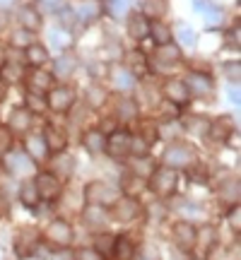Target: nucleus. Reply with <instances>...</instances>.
I'll return each instance as SVG.
<instances>
[{
	"instance_id": "1",
	"label": "nucleus",
	"mask_w": 241,
	"mask_h": 260,
	"mask_svg": "<svg viewBox=\"0 0 241 260\" xmlns=\"http://www.w3.org/2000/svg\"><path fill=\"white\" fill-rule=\"evenodd\" d=\"M149 188L157 195L174 193V188H176V174L169 171V169H157V171L149 176Z\"/></svg>"
},
{
	"instance_id": "2",
	"label": "nucleus",
	"mask_w": 241,
	"mask_h": 260,
	"mask_svg": "<svg viewBox=\"0 0 241 260\" xmlns=\"http://www.w3.org/2000/svg\"><path fill=\"white\" fill-rule=\"evenodd\" d=\"M164 159H167V167L181 169V167H188V164L193 161V159H195V152L188 147V145H171V147L167 149Z\"/></svg>"
},
{
	"instance_id": "3",
	"label": "nucleus",
	"mask_w": 241,
	"mask_h": 260,
	"mask_svg": "<svg viewBox=\"0 0 241 260\" xmlns=\"http://www.w3.org/2000/svg\"><path fill=\"white\" fill-rule=\"evenodd\" d=\"M75 102V92L70 87H51L48 89V106L53 111H65Z\"/></svg>"
},
{
	"instance_id": "4",
	"label": "nucleus",
	"mask_w": 241,
	"mask_h": 260,
	"mask_svg": "<svg viewBox=\"0 0 241 260\" xmlns=\"http://www.w3.org/2000/svg\"><path fill=\"white\" fill-rule=\"evenodd\" d=\"M87 195H89V200L94 205H113L118 200V193L109 183H92L87 188Z\"/></svg>"
},
{
	"instance_id": "5",
	"label": "nucleus",
	"mask_w": 241,
	"mask_h": 260,
	"mask_svg": "<svg viewBox=\"0 0 241 260\" xmlns=\"http://www.w3.org/2000/svg\"><path fill=\"white\" fill-rule=\"evenodd\" d=\"M186 89L188 94H195V96H205V94L213 92V80L205 73H191L186 77Z\"/></svg>"
},
{
	"instance_id": "6",
	"label": "nucleus",
	"mask_w": 241,
	"mask_h": 260,
	"mask_svg": "<svg viewBox=\"0 0 241 260\" xmlns=\"http://www.w3.org/2000/svg\"><path fill=\"white\" fill-rule=\"evenodd\" d=\"M140 214V205L135 203V198H120L113 203V217L120 219V222H128V219H135Z\"/></svg>"
},
{
	"instance_id": "7",
	"label": "nucleus",
	"mask_w": 241,
	"mask_h": 260,
	"mask_svg": "<svg viewBox=\"0 0 241 260\" xmlns=\"http://www.w3.org/2000/svg\"><path fill=\"white\" fill-rule=\"evenodd\" d=\"M48 239L58 246H68V243L73 241V226L63 219H56V222L48 226Z\"/></svg>"
},
{
	"instance_id": "8",
	"label": "nucleus",
	"mask_w": 241,
	"mask_h": 260,
	"mask_svg": "<svg viewBox=\"0 0 241 260\" xmlns=\"http://www.w3.org/2000/svg\"><path fill=\"white\" fill-rule=\"evenodd\" d=\"M8 167H10V171H12V174L29 176V174L34 171V159L27 157V154H22V152H15V154H10Z\"/></svg>"
},
{
	"instance_id": "9",
	"label": "nucleus",
	"mask_w": 241,
	"mask_h": 260,
	"mask_svg": "<svg viewBox=\"0 0 241 260\" xmlns=\"http://www.w3.org/2000/svg\"><path fill=\"white\" fill-rule=\"evenodd\" d=\"M34 186H37V193L44 200H53V195L58 193V176H53V174H39Z\"/></svg>"
},
{
	"instance_id": "10",
	"label": "nucleus",
	"mask_w": 241,
	"mask_h": 260,
	"mask_svg": "<svg viewBox=\"0 0 241 260\" xmlns=\"http://www.w3.org/2000/svg\"><path fill=\"white\" fill-rule=\"evenodd\" d=\"M104 147L111 152V157H126V154H130V135H126V133H113Z\"/></svg>"
},
{
	"instance_id": "11",
	"label": "nucleus",
	"mask_w": 241,
	"mask_h": 260,
	"mask_svg": "<svg viewBox=\"0 0 241 260\" xmlns=\"http://www.w3.org/2000/svg\"><path fill=\"white\" fill-rule=\"evenodd\" d=\"M174 241H176L181 248H191L195 243V229L188 222L174 224Z\"/></svg>"
},
{
	"instance_id": "12",
	"label": "nucleus",
	"mask_w": 241,
	"mask_h": 260,
	"mask_svg": "<svg viewBox=\"0 0 241 260\" xmlns=\"http://www.w3.org/2000/svg\"><path fill=\"white\" fill-rule=\"evenodd\" d=\"M164 94L169 96V102H174V104L188 102V89H186L184 80H169V82L164 84Z\"/></svg>"
},
{
	"instance_id": "13",
	"label": "nucleus",
	"mask_w": 241,
	"mask_h": 260,
	"mask_svg": "<svg viewBox=\"0 0 241 260\" xmlns=\"http://www.w3.org/2000/svg\"><path fill=\"white\" fill-rule=\"evenodd\" d=\"M37 246V234H34V229H29V226H24V229H19V236H17V243H15V248H17V253L24 258L32 248Z\"/></svg>"
},
{
	"instance_id": "14",
	"label": "nucleus",
	"mask_w": 241,
	"mask_h": 260,
	"mask_svg": "<svg viewBox=\"0 0 241 260\" xmlns=\"http://www.w3.org/2000/svg\"><path fill=\"white\" fill-rule=\"evenodd\" d=\"M128 31H130V37L145 39L149 34V22H147V17H145V15H130Z\"/></svg>"
},
{
	"instance_id": "15",
	"label": "nucleus",
	"mask_w": 241,
	"mask_h": 260,
	"mask_svg": "<svg viewBox=\"0 0 241 260\" xmlns=\"http://www.w3.org/2000/svg\"><path fill=\"white\" fill-rule=\"evenodd\" d=\"M19 24L27 29V31H32V29H39L41 17H39V12L32 5H24V8L19 10Z\"/></svg>"
},
{
	"instance_id": "16",
	"label": "nucleus",
	"mask_w": 241,
	"mask_h": 260,
	"mask_svg": "<svg viewBox=\"0 0 241 260\" xmlns=\"http://www.w3.org/2000/svg\"><path fill=\"white\" fill-rule=\"evenodd\" d=\"M48 41H51L58 51H63V48H68L70 44H73V34H70L68 29H63V27H56V29H51V31H48Z\"/></svg>"
},
{
	"instance_id": "17",
	"label": "nucleus",
	"mask_w": 241,
	"mask_h": 260,
	"mask_svg": "<svg viewBox=\"0 0 241 260\" xmlns=\"http://www.w3.org/2000/svg\"><path fill=\"white\" fill-rule=\"evenodd\" d=\"M51 82H53V75L44 73V70H34L32 77H29V84L34 87V92H48V89H51Z\"/></svg>"
},
{
	"instance_id": "18",
	"label": "nucleus",
	"mask_w": 241,
	"mask_h": 260,
	"mask_svg": "<svg viewBox=\"0 0 241 260\" xmlns=\"http://www.w3.org/2000/svg\"><path fill=\"white\" fill-rule=\"evenodd\" d=\"M27 60L32 65H37V68H41L44 63H48V51L44 46H39V44H29L27 46Z\"/></svg>"
},
{
	"instance_id": "19",
	"label": "nucleus",
	"mask_w": 241,
	"mask_h": 260,
	"mask_svg": "<svg viewBox=\"0 0 241 260\" xmlns=\"http://www.w3.org/2000/svg\"><path fill=\"white\" fill-rule=\"evenodd\" d=\"M149 37H152V41L157 46H164V44H169V39H171V31H169L167 24L155 22V24H149Z\"/></svg>"
},
{
	"instance_id": "20",
	"label": "nucleus",
	"mask_w": 241,
	"mask_h": 260,
	"mask_svg": "<svg viewBox=\"0 0 241 260\" xmlns=\"http://www.w3.org/2000/svg\"><path fill=\"white\" fill-rule=\"evenodd\" d=\"M113 253L118 260H130L133 258V243H130L128 236H118L116 243H113Z\"/></svg>"
},
{
	"instance_id": "21",
	"label": "nucleus",
	"mask_w": 241,
	"mask_h": 260,
	"mask_svg": "<svg viewBox=\"0 0 241 260\" xmlns=\"http://www.w3.org/2000/svg\"><path fill=\"white\" fill-rule=\"evenodd\" d=\"M19 198H22V203L27 205V207H34L39 200V193H37V186H34V181H24L22 188H19Z\"/></svg>"
},
{
	"instance_id": "22",
	"label": "nucleus",
	"mask_w": 241,
	"mask_h": 260,
	"mask_svg": "<svg viewBox=\"0 0 241 260\" xmlns=\"http://www.w3.org/2000/svg\"><path fill=\"white\" fill-rule=\"evenodd\" d=\"M10 128L12 130H27L29 123H32V116H29V111H24V109H15L12 111V116H10Z\"/></svg>"
},
{
	"instance_id": "23",
	"label": "nucleus",
	"mask_w": 241,
	"mask_h": 260,
	"mask_svg": "<svg viewBox=\"0 0 241 260\" xmlns=\"http://www.w3.org/2000/svg\"><path fill=\"white\" fill-rule=\"evenodd\" d=\"M104 145H106V142H104V135L99 133V130H92V133H87V135H84V147L89 149L92 154L102 152Z\"/></svg>"
},
{
	"instance_id": "24",
	"label": "nucleus",
	"mask_w": 241,
	"mask_h": 260,
	"mask_svg": "<svg viewBox=\"0 0 241 260\" xmlns=\"http://www.w3.org/2000/svg\"><path fill=\"white\" fill-rule=\"evenodd\" d=\"M27 149H29V157H34V159L46 157V142H44V138H29Z\"/></svg>"
},
{
	"instance_id": "25",
	"label": "nucleus",
	"mask_w": 241,
	"mask_h": 260,
	"mask_svg": "<svg viewBox=\"0 0 241 260\" xmlns=\"http://www.w3.org/2000/svg\"><path fill=\"white\" fill-rule=\"evenodd\" d=\"M227 121H229V118H217V123H213V125L207 128V133L217 140H224L227 135H229V123Z\"/></svg>"
},
{
	"instance_id": "26",
	"label": "nucleus",
	"mask_w": 241,
	"mask_h": 260,
	"mask_svg": "<svg viewBox=\"0 0 241 260\" xmlns=\"http://www.w3.org/2000/svg\"><path fill=\"white\" fill-rule=\"evenodd\" d=\"M178 56H181V51H178L176 46H169V44H164V46H159L157 60H169V65H176Z\"/></svg>"
},
{
	"instance_id": "27",
	"label": "nucleus",
	"mask_w": 241,
	"mask_h": 260,
	"mask_svg": "<svg viewBox=\"0 0 241 260\" xmlns=\"http://www.w3.org/2000/svg\"><path fill=\"white\" fill-rule=\"evenodd\" d=\"M75 70V60H70V58H58L56 65H53V73L58 75V77H68V75H73Z\"/></svg>"
},
{
	"instance_id": "28",
	"label": "nucleus",
	"mask_w": 241,
	"mask_h": 260,
	"mask_svg": "<svg viewBox=\"0 0 241 260\" xmlns=\"http://www.w3.org/2000/svg\"><path fill=\"white\" fill-rule=\"evenodd\" d=\"M186 128H188V133H193V135H207V128H210V123L205 121V118H188V123H186Z\"/></svg>"
},
{
	"instance_id": "29",
	"label": "nucleus",
	"mask_w": 241,
	"mask_h": 260,
	"mask_svg": "<svg viewBox=\"0 0 241 260\" xmlns=\"http://www.w3.org/2000/svg\"><path fill=\"white\" fill-rule=\"evenodd\" d=\"M113 82H116L118 89H130L133 87V75H130V70H116L113 73Z\"/></svg>"
},
{
	"instance_id": "30",
	"label": "nucleus",
	"mask_w": 241,
	"mask_h": 260,
	"mask_svg": "<svg viewBox=\"0 0 241 260\" xmlns=\"http://www.w3.org/2000/svg\"><path fill=\"white\" fill-rule=\"evenodd\" d=\"M176 37H178V41L184 44V46H195V41H198V37H195V31L191 27H178L176 29Z\"/></svg>"
},
{
	"instance_id": "31",
	"label": "nucleus",
	"mask_w": 241,
	"mask_h": 260,
	"mask_svg": "<svg viewBox=\"0 0 241 260\" xmlns=\"http://www.w3.org/2000/svg\"><path fill=\"white\" fill-rule=\"evenodd\" d=\"M73 167H75L73 159H68V157L56 159V167H53V176H68V174L73 171Z\"/></svg>"
},
{
	"instance_id": "32",
	"label": "nucleus",
	"mask_w": 241,
	"mask_h": 260,
	"mask_svg": "<svg viewBox=\"0 0 241 260\" xmlns=\"http://www.w3.org/2000/svg\"><path fill=\"white\" fill-rule=\"evenodd\" d=\"M118 116L123 118V121H130V118H135L138 116V106L133 102H128V99H123L118 106Z\"/></svg>"
},
{
	"instance_id": "33",
	"label": "nucleus",
	"mask_w": 241,
	"mask_h": 260,
	"mask_svg": "<svg viewBox=\"0 0 241 260\" xmlns=\"http://www.w3.org/2000/svg\"><path fill=\"white\" fill-rule=\"evenodd\" d=\"M164 0H145V12L149 17H162L164 15Z\"/></svg>"
},
{
	"instance_id": "34",
	"label": "nucleus",
	"mask_w": 241,
	"mask_h": 260,
	"mask_svg": "<svg viewBox=\"0 0 241 260\" xmlns=\"http://www.w3.org/2000/svg\"><path fill=\"white\" fill-rule=\"evenodd\" d=\"M99 15V5L97 3H82L80 5V19L82 22H89V19H94Z\"/></svg>"
},
{
	"instance_id": "35",
	"label": "nucleus",
	"mask_w": 241,
	"mask_h": 260,
	"mask_svg": "<svg viewBox=\"0 0 241 260\" xmlns=\"http://www.w3.org/2000/svg\"><path fill=\"white\" fill-rule=\"evenodd\" d=\"M46 138H48V145L56 149V152H58V149H63V147H65V135H63V133H58V130L48 128Z\"/></svg>"
},
{
	"instance_id": "36",
	"label": "nucleus",
	"mask_w": 241,
	"mask_h": 260,
	"mask_svg": "<svg viewBox=\"0 0 241 260\" xmlns=\"http://www.w3.org/2000/svg\"><path fill=\"white\" fill-rule=\"evenodd\" d=\"M109 12H111L113 17H126L128 0H109Z\"/></svg>"
},
{
	"instance_id": "37",
	"label": "nucleus",
	"mask_w": 241,
	"mask_h": 260,
	"mask_svg": "<svg viewBox=\"0 0 241 260\" xmlns=\"http://www.w3.org/2000/svg\"><path fill=\"white\" fill-rule=\"evenodd\" d=\"M224 75H227V77H229V80L236 84V82H239V77H241V65L236 63V60L227 63V65H224Z\"/></svg>"
},
{
	"instance_id": "38",
	"label": "nucleus",
	"mask_w": 241,
	"mask_h": 260,
	"mask_svg": "<svg viewBox=\"0 0 241 260\" xmlns=\"http://www.w3.org/2000/svg\"><path fill=\"white\" fill-rule=\"evenodd\" d=\"M205 22H207V27H217L220 22H222V10L215 5L213 10H207L205 12Z\"/></svg>"
},
{
	"instance_id": "39",
	"label": "nucleus",
	"mask_w": 241,
	"mask_h": 260,
	"mask_svg": "<svg viewBox=\"0 0 241 260\" xmlns=\"http://www.w3.org/2000/svg\"><path fill=\"white\" fill-rule=\"evenodd\" d=\"M27 102H29V109H32V111H37V113H41L48 106V104H44V99H41L39 94H34V92L27 94Z\"/></svg>"
},
{
	"instance_id": "40",
	"label": "nucleus",
	"mask_w": 241,
	"mask_h": 260,
	"mask_svg": "<svg viewBox=\"0 0 241 260\" xmlns=\"http://www.w3.org/2000/svg\"><path fill=\"white\" fill-rule=\"evenodd\" d=\"M87 96H89V104H94V106H102L104 99H106V92H104L102 87H92Z\"/></svg>"
},
{
	"instance_id": "41",
	"label": "nucleus",
	"mask_w": 241,
	"mask_h": 260,
	"mask_svg": "<svg viewBox=\"0 0 241 260\" xmlns=\"http://www.w3.org/2000/svg\"><path fill=\"white\" fill-rule=\"evenodd\" d=\"M193 8H195V12L205 15L207 10H213V8H215V3H213V0H193Z\"/></svg>"
},
{
	"instance_id": "42",
	"label": "nucleus",
	"mask_w": 241,
	"mask_h": 260,
	"mask_svg": "<svg viewBox=\"0 0 241 260\" xmlns=\"http://www.w3.org/2000/svg\"><path fill=\"white\" fill-rule=\"evenodd\" d=\"M77 260H102L99 251H92V248H82V251L77 253Z\"/></svg>"
},
{
	"instance_id": "43",
	"label": "nucleus",
	"mask_w": 241,
	"mask_h": 260,
	"mask_svg": "<svg viewBox=\"0 0 241 260\" xmlns=\"http://www.w3.org/2000/svg\"><path fill=\"white\" fill-rule=\"evenodd\" d=\"M130 63H133V70H135V73H142V70H145V58L140 56V53H133V56H130Z\"/></svg>"
},
{
	"instance_id": "44",
	"label": "nucleus",
	"mask_w": 241,
	"mask_h": 260,
	"mask_svg": "<svg viewBox=\"0 0 241 260\" xmlns=\"http://www.w3.org/2000/svg\"><path fill=\"white\" fill-rule=\"evenodd\" d=\"M12 41H22L19 46H29V44H32V34H29L27 29H24V31H17V34L12 37Z\"/></svg>"
},
{
	"instance_id": "45",
	"label": "nucleus",
	"mask_w": 241,
	"mask_h": 260,
	"mask_svg": "<svg viewBox=\"0 0 241 260\" xmlns=\"http://www.w3.org/2000/svg\"><path fill=\"white\" fill-rule=\"evenodd\" d=\"M10 149V130L8 128H0V152Z\"/></svg>"
},
{
	"instance_id": "46",
	"label": "nucleus",
	"mask_w": 241,
	"mask_h": 260,
	"mask_svg": "<svg viewBox=\"0 0 241 260\" xmlns=\"http://www.w3.org/2000/svg\"><path fill=\"white\" fill-rule=\"evenodd\" d=\"M229 222H232L234 232H239V207H234L232 214H229Z\"/></svg>"
},
{
	"instance_id": "47",
	"label": "nucleus",
	"mask_w": 241,
	"mask_h": 260,
	"mask_svg": "<svg viewBox=\"0 0 241 260\" xmlns=\"http://www.w3.org/2000/svg\"><path fill=\"white\" fill-rule=\"evenodd\" d=\"M142 253H145V260H159V258H157V251H155V248H149V246H147V248H145Z\"/></svg>"
},
{
	"instance_id": "48",
	"label": "nucleus",
	"mask_w": 241,
	"mask_h": 260,
	"mask_svg": "<svg viewBox=\"0 0 241 260\" xmlns=\"http://www.w3.org/2000/svg\"><path fill=\"white\" fill-rule=\"evenodd\" d=\"M229 99H232V104H239V89H236V87L229 89Z\"/></svg>"
},
{
	"instance_id": "49",
	"label": "nucleus",
	"mask_w": 241,
	"mask_h": 260,
	"mask_svg": "<svg viewBox=\"0 0 241 260\" xmlns=\"http://www.w3.org/2000/svg\"><path fill=\"white\" fill-rule=\"evenodd\" d=\"M232 46H234V48L239 46V29H236V27L232 29Z\"/></svg>"
},
{
	"instance_id": "50",
	"label": "nucleus",
	"mask_w": 241,
	"mask_h": 260,
	"mask_svg": "<svg viewBox=\"0 0 241 260\" xmlns=\"http://www.w3.org/2000/svg\"><path fill=\"white\" fill-rule=\"evenodd\" d=\"M5 96V84H3V80H0V99Z\"/></svg>"
}]
</instances>
